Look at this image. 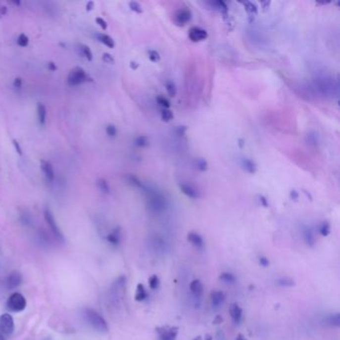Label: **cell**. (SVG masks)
I'll return each mask as SVG.
<instances>
[{"label":"cell","mask_w":340,"mask_h":340,"mask_svg":"<svg viewBox=\"0 0 340 340\" xmlns=\"http://www.w3.org/2000/svg\"><path fill=\"white\" fill-rule=\"evenodd\" d=\"M0 331L5 335H10L13 333L14 320L9 313H4L0 316Z\"/></svg>","instance_id":"cell-7"},{"label":"cell","mask_w":340,"mask_h":340,"mask_svg":"<svg viewBox=\"0 0 340 340\" xmlns=\"http://www.w3.org/2000/svg\"><path fill=\"white\" fill-rule=\"evenodd\" d=\"M230 314L236 324H240L243 319V309L238 303H233L230 307Z\"/></svg>","instance_id":"cell-14"},{"label":"cell","mask_w":340,"mask_h":340,"mask_svg":"<svg viewBox=\"0 0 340 340\" xmlns=\"http://www.w3.org/2000/svg\"><path fill=\"white\" fill-rule=\"evenodd\" d=\"M102 59H103V61L105 63H108V64H114V62H115L113 56L111 54H109V53H104L103 56H102Z\"/></svg>","instance_id":"cell-43"},{"label":"cell","mask_w":340,"mask_h":340,"mask_svg":"<svg viewBox=\"0 0 340 340\" xmlns=\"http://www.w3.org/2000/svg\"><path fill=\"white\" fill-rule=\"evenodd\" d=\"M79 50H80V53L88 60V61H92L94 56H93V52L91 50V48L86 45V44H81L79 46Z\"/></svg>","instance_id":"cell-24"},{"label":"cell","mask_w":340,"mask_h":340,"mask_svg":"<svg viewBox=\"0 0 340 340\" xmlns=\"http://www.w3.org/2000/svg\"><path fill=\"white\" fill-rule=\"evenodd\" d=\"M47 68L49 69V71H52V72L57 70V66H56V64L54 62H49L47 64Z\"/></svg>","instance_id":"cell-48"},{"label":"cell","mask_w":340,"mask_h":340,"mask_svg":"<svg viewBox=\"0 0 340 340\" xmlns=\"http://www.w3.org/2000/svg\"><path fill=\"white\" fill-rule=\"evenodd\" d=\"M190 290H191L192 293L194 294V296L198 298V297L201 296V294L203 292V286H202L200 281L194 280V281L192 282V284L190 286Z\"/></svg>","instance_id":"cell-16"},{"label":"cell","mask_w":340,"mask_h":340,"mask_svg":"<svg viewBox=\"0 0 340 340\" xmlns=\"http://www.w3.org/2000/svg\"><path fill=\"white\" fill-rule=\"evenodd\" d=\"M195 167L198 171L200 172H205L208 170L209 168V165H208V162L206 161V159H203V158H197L195 160Z\"/></svg>","instance_id":"cell-28"},{"label":"cell","mask_w":340,"mask_h":340,"mask_svg":"<svg viewBox=\"0 0 340 340\" xmlns=\"http://www.w3.org/2000/svg\"><path fill=\"white\" fill-rule=\"evenodd\" d=\"M94 7H95V2H94V1H89V2H87V4H86V9H87V11L93 10Z\"/></svg>","instance_id":"cell-51"},{"label":"cell","mask_w":340,"mask_h":340,"mask_svg":"<svg viewBox=\"0 0 340 340\" xmlns=\"http://www.w3.org/2000/svg\"><path fill=\"white\" fill-rule=\"evenodd\" d=\"M37 117H38L39 124L41 126L45 125L46 117H47V110H46V107L42 103H38L37 105Z\"/></svg>","instance_id":"cell-20"},{"label":"cell","mask_w":340,"mask_h":340,"mask_svg":"<svg viewBox=\"0 0 340 340\" xmlns=\"http://www.w3.org/2000/svg\"><path fill=\"white\" fill-rule=\"evenodd\" d=\"M161 118L164 122H170L174 118V114L169 109H163L161 112Z\"/></svg>","instance_id":"cell-31"},{"label":"cell","mask_w":340,"mask_h":340,"mask_svg":"<svg viewBox=\"0 0 340 340\" xmlns=\"http://www.w3.org/2000/svg\"><path fill=\"white\" fill-rule=\"evenodd\" d=\"M22 283V277L21 275L18 273V271H13L11 273L6 280V286L7 289L9 290H14L16 288H18Z\"/></svg>","instance_id":"cell-12"},{"label":"cell","mask_w":340,"mask_h":340,"mask_svg":"<svg viewBox=\"0 0 340 340\" xmlns=\"http://www.w3.org/2000/svg\"><path fill=\"white\" fill-rule=\"evenodd\" d=\"M96 23L101 27V29L107 30V28H108V23H107L106 20L103 19L102 17H97V18H96Z\"/></svg>","instance_id":"cell-42"},{"label":"cell","mask_w":340,"mask_h":340,"mask_svg":"<svg viewBox=\"0 0 340 340\" xmlns=\"http://www.w3.org/2000/svg\"><path fill=\"white\" fill-rule=\"evenodd\" d=\"M92 81H93V79L90 77V75L81 67H74L73 69L70 70V72H69V74H68V77H67L68 84L72 87L79 86L81 84H84L87 82H92Z\"/></svg>","instance_id":"cell-2"},{"label":"cell","mask_w":340,"mask_h":340,"mask_svg":"<svg viewBox=\"0 0 340 340\" xmlns=\"http://www.w3.org/2000/svg\"><path fill=\"white\" fill-rule=\"evenodd\" d=\"M40 168H41L44 176L46 177V179L49 182L54 181V179H55V172H54V168H53V166H52V164L50 162L45 161V160H41Z\"/></svg>","instance_id":"cell-13"},{"label":"cell","mask_w":340,"mask_h":340,"mask_svg":"<svg viewBox=\"0 0 340 340\" xmlns=\"http://www.w3.org/2000/svg\"><path fill=\"white\" fill-rule=\"evenodd\" d=\"M0 340H5V339H4V337H3L1 334H0Z\"/></svg>","instance_id":"cell-57"},{"label":"cell","mask_w":340,"mask_h":340,"mask_svg":"<svg viewBox=\"0 0 340 340\" xmlns=\"http://www.w3.org/2000/svg\"><path fill=\"white\" fill-rule=\"evenodd\" d=\"M192 17L193 14L190 9H179L175 14V22L180 26H184L191 21Z\"/></svg>","instance_id":"cell-10"},{"label":"cell","mask_w":340,"mask_h":340,"mask_svg":"<svg viewBox=\"0 0 340 340\" xmlns=\"http://www.w3.org/2000/svg\"><path fill=\"white\" fill-rule=\"evenodd\" d=\"M303 238H304V241H305V243H306L307 245H309V246H313V245H314V243H315V238H314L313 233H312V231H311L310 229L306 228V229L304 230V232H303Z\"/></svg>","instance_id":"cell-25"},{"label":"cell","mask_w":340,"mask_h":340,"mask_svg":"<svg viewBox=\"0 0 340 340\" xmlns=\"http://www.w3.org/2000/svg\"><path fill=\"white\" fill-rule=\"evenodd\" d=\"M129 7L132 11L136 12V13H142L143 12V8H142V5L137 2V1H131L129 2Z\"/></svg>","instance_id":"cell-36"},{"label":"cell","mask_w":340,"mask_h":340,"mask_svg":"<svg viewBox=\"0 0 340 340\" xmlns=\"http://www.w3.org/2000/svg\"><path fill=\"white\" fill-rule=\"evenodd\" d=\"M257 197H258V200H259V202H260V205H261V206H263L264 208H267V207H268V201H267V199H266V197H265L264 195L259 194Z\"/></svg>","instance_id":"cell-44"},{"label":"cell","mask_w":340,"mask_h":340,"mask_svg":"<svg viewBox=\"0 0 340 340\" xmlns=\"http://www.w3.org/2000/svg\"><path fill=\"white\" fill-rule=\"evenodd\" d=\"M156 330L159 334L160 340H176L179 333V328L175 326H162L158 327Z\"/></svg>","instance_id":"cell-8"},{"label":"cell","mask_w":340,"mask_h":340,"mask_svg":"<svg viewBox=\"0 0 340 340\" xmlns=\"http://www.w3.org/2000/svg\"><path fill=\"white\" fill-rule=\"evenodd\" d=\"M188 241H189L193 245H194V246H196V247H202V245H203V240H202V238H201L198 234L194 233V232H192V233H190V234L188 235Z\"/></svg>","instance_id":"cell-19"},{"label":"cell","mask_w":340,"mask_h":340,"mask_svg":"<svg viewBox=\"0 0 340 340\" xmlns=\"http://www.w3.org/2000/svg\"><path fill=\"white\" fill-rule=\"evenodd\" d=\"M259 263L262 266H267L269 264V260L266 257H264V256H260L259 257Z\"/></svg>","instance_id":"cell-49"},{"label":"cell","mask_w":340,"mask_h":340,"mask_svg":"<svg viewBox=\"0 0 340 340\" xmlns=\"http://www.w3.org/2000/svg\"><path fill=\"white\" fill-rule=\"evenodd\" d=\"M303 194H305V195H306L307 197H309V199H310V200H312V195H311L309 193H307V191L303 190Z\"/></svg>","instance_id":"cell-55"},{"label":"cell","mask_w":340,"mask_h":340,"mask_svg":"<svg viewBox=\"0 0 340 340\" xmlns=\"http://www.w3.org/2000/svg\"><path fill=\"white\" fill-rule=\"evenodd\" d=\"M179 188H180V190L182 191V193H183L184 194H186V195H187L188 197H190V198L195 199V198H198V197L200 196L199 192H198L195 188H194L193 186H191V185H189V184H187V183H181V184H179Z\"/></svg>","instance_id":"cell-11"},{"label":"cell","mask_w":340,"mask_h":340,"mask_svg":"<svg viewBox=\"0 0 340 340\" xmlns=\"http://www.w3.org/2000/svg\"><path fill=\"white\" fill-rule=\"evenodd\" d=\"M120 239H121V234H120V229H119V228L115 229L113 232H111V233L107 236V241H108L110 243L114 244V245L119 244Z\"/></svg>","instance_id":"cell-22"},{"label":"cell","mask_w":340,"mask_h":340,"mask_svg":"<svg viewBox=\"0 0 340 340\" xmlns=\"http://www.w3.org/2000/svg\"><path fill=\"white\" fill-rule=\"evenodd\" d=\"M106 134L109 136L110 138L116 137L117 134H118V130H117L116 126L113 125V124L107 125V127H106Z\"/></svg>","instance_id":"cell-34"},{"label":"cell","mask_w":340,"mask_h":340,"mask_svg":"<svg viewBox=\"0 0 340 340\" xmlns=\"http://www.w3.org/2000/svg\"><path fill=\"white\" fill-rule=\"evenodd\" d=\"M207 340H212V337L211 336H208V339Z\"/></svg>","instance_id":"cell-58"},{"label":"cell","mask_w":340,"mask_h":340,"mask_svg":"<svg viewBox=\"0 0 340 340\" xmlns=\"http://www.w3.org/2000/svg\"><path fill=\"white\" fill-rule=\"evenodd\" d=\"M236 340H246V339H245V337H244L243 334H239V335L237 336Z\"/></svg>","instance_id":"cell-54"},{"label":"cell","mask_w":340,"mask_h":340,"mask_svg":"<svg viewBox=\"0 0 340 340\" xmlns=\"http://www.w3.org/2000/svg\"><path fill=\"white\" fill-rule=\"evenodd\" d=\"M156 101L161 107H163V109H169L171 107L170 101L167 98H165L164 96H158L156 98Z\"/></svg>","instance_id":"cell-33"},{"label":"cell","mask_w":340,"mask_h":340,"mask_svg":"<svg viewBox=\"0 0 340 340\" xmlns=\"http://www.w3.org/2000/svg\"><path fill=\"white\" fill-rule=\"evenodd\" d=\"M194 340H202V339H201L200 336H197V337H195Z\"/></svg>","instance_id":"cell-56"},{"label":"cell","mask_w":340,"mask_h":340,"mask_svg":"<svg viewBox=\"0 0 340 340\" xmlns=\"http://www.w3.org/2000/svg\"><path fill=\"white\" fill-rule=\"evenodd\" d=\"M130 67H131V69H133V70H137L138 68H139V64L136 62V61H131L130 62Z\"/></svg>","instance_id":"cell-50"},{"label":"cell","mask_w":340,"mask_h":340,"mask_svg":"<svg viewBox=\"0 0 340 340\" xmlns=\"http://www.w3.org/2000/svg\"><path fill=\"white\" fill-rule=\"evenodd\" d=\"M148 57H149L150 61H152V62H154V63L159 62L160 59H161L160 53H159L158 51H156V50H150V51L148 52Z\"/></svg>","instance_id":"cell-38"},{"label":"cell","mask_w":340,"mask_h":340,"mask_svg":"<svg viewBox=\"0 0 340 340\" xmlns=\"http://www.w3.org/2000/svg\"><path fill=\"white\" fill-rule=\"evenodd\" d=\"M290 195H291V199H293V200H297V198H298V196H299V194H298V192H297V191H295V190H291V194H290Z\"/></svg>","instance_id":"cell-47"},{"label":"cell","mask_w":340,"mask_h":340,"mask_svg":"<svg viewBox=\"0 0 340 340\" xmlns=\"http://www.w3.org/2000/svg\"><path fill=\"white\" fill-rule=\"evenodd\" d=\"M319 233L323 237H327L330 234V225L328 223H322V225L319 227Z\"/></svg>","instance_id":"cell-39"},{"label":"cell","mask_w":340,"mask_h":340,"mask_svg":"<svg viewBox=\"0 0 340 340\" xmlns=\"http://www.w3.org/2000/svg\"><path fill=\"white\" fill-rule=\"evenodd\" d=\"M12 143H13V146H14V148H15V151H16L19 155H22V148L20 147V144L18 143V141H17V140H13Z\"/></svg>","instance_id":"cell-45"},{"label":"cell","mask_w":340,"mask_h":340,"mask_svg":"<svg viewBox=\"0 0 340 340\" xmlns=\"http://www.w3.org/2000/svg\"><path fill=\"white\" fill-rule=\"evenodd\" d=\"M134 143L136 146L139 147V148H146L149 146L150 141H149V138L147 137V136H139V137L135 139Z\"/></svg>","instance_id":"cell-26"},{"label":"cell","mask_w":340,"mask_h":340,"mask_svg":"<svg viewBox=\"0 0 340 340\" xmlns=\"http://www.w3.org/2000/svg\"><path fill=\"white\" fill-rule=\"evenodd\" d=\"M97 186L99 188V190L104 193V194H110L111 189H110V185L109 183L105 180V179H98L97 181Z\"/></svg>","instance_id":"cell-27"},{"label":"cell","mask_w":340,"mask_h":340,"mask_svg":"<svg viewBox=\"0 0 340 340\" xmlns=\"http://www.w3.org/2000/svg\"><path fill=\"white\" fill-rule=\"evenodd\" d=\"M189 38L193 42H200L208 38V32L200 27H192L189 31Z\"/></svg>","instance_id":"cell-9"},{"label":"cell","mask_w":340,"mask_h":340,"mask_svg":"<svg viewBox=\"0 0 340 340\" xmlns=\"http://www.w3.org/2000/svg\"><path fill=\"white\" fill-rule=\"evenodd\" d=\"M220 279H221L223 282H225L226 284H234V283H236V281H237L236 277H235L233 274H231V273H224V274H222L221 277H220Z\"/></svg>","instance_id":"cell-30"},{"label":"cell","mask_w":340,"mask_h":340,"mask_svg":"<svg viewBox=\"0 0 340 340\" xmlns=\"http://www.w3.org/2000/svg\"><path fill=\"white\" fill-rule=\"evenodd\" d=\"M13 86H14V88H16V89H20V88L22 87V79H21L20 77L15 78V80H14V82H13Z\"/></svg>","instance_id":"cell-46"},{"label":"cell","mask_w":340,"mask_h":340,"mask_svg":"<svg viewBox=\"0 0 340 340\" xmlns=\"http://www.w3.org/2000/svg\"><path fill=\"white\" fill-rule=\"evenodd\" d=\"M84 315H85L87 322L97 332L104 334V333H107L109 331V326L107 324V321L103 318V316L101 314H99L94 309H91V308L85 309Z\"/></svg>","instance_id":"cell-1"},{"label":"cell","mask_w":340,"mask_h":340,"mask_svg":"<svg viewBox=\"0 0 340 340\" xmlns=\"http://www.w3.org/2000/svg\"><path fill=\"white\" fill-rule=\"evenodd\" d=\"M45 340H52V339H50V338H47V339H45Z\"/></svg>","instance_id":"cell-59"},{"label":"cell","mask_w":340,"mask_h":340,"mask_svg":"<svg viewBox=\"0 0 340 340\" xmlns=\"http://www.w3.org/2000/svg\"><path fill=\"white\" fill-rule=\"evenodd\" d=\"M328 323L332 326H336L339 327L340 326V314L339 313H335L333 315H331L328 318Z\"/></svg>","instance_id":"cell-37"},{"label":"cell","mask_w":340,"mask_h":340,"mask_svg":"<svg viewBox=\"0 0 340 340\" xmlns=\"http://www.w3.org/2000/svg\"><path fill=\"white\" fill-rule=\"evenodd\" d=\"M149 286H150V288H151L153 291L157 290V289L159 288V286H160V280H159V278H158L157 276H152V277L149 279Z\"/></svg>","instance_id":"cell-40"},{"label":"cell","mask_w":340,"mask_h":340,"mask_svg":"<svg viewBox=\"0 0 340 340\" xmlns=\"http://www.w3.org/2000/svg\"><path fill=\"white\" fill-rule=\"evenodd\" d=\"M97 39H98L99 42H101L102 44H104L105 46H107L110 49H113L115 47L114 39L111 36H109V35H107L105 33H98L97 34Z\"/></svg>","instance_id":"cell-18"},{"label":"cell","mask_w":340,"mask_h":340,"mask_svg":"<svg viewBox=\"0 0 340 340\" xmlns=\"http://www.w3.org/2000/svg\"><path fill=\"white\" fill-rule=\"evenodd\" d=\"M148 297V293L146 291L145 287L142 284H139L136 289V294H135V299L137 301H144Z\"/></svg>","instance_id":"cell-21"},{"label":"cell","mask_w":340,"mask_h":340,"mask_svg":"<svg viewBox=\"0 0 340 340\" xmlns=\"http://www.w3.org/2000/svg\"><path fill=\"white\" fill-rule=\"evenodd\" d=\"M238 143H239V147H240L241 149H243V148L244 147V145H245V142H244L243 139H239Z\"/></svg>","instance_id":"cell-53"},{"label":"cell","mask_w":340,"mask_h":340,"mask_svg":"<svg viewBox=\"0 0 340 340\" xmlns=\"http://www.w3.org/2000/svg\"><path fill=\"white\" fill-rule=\"evenodd\" d=\"M125 283H126V279L124 277H121L112 286V289L110 291V296H109V300L111 301L112 304L118 303L120 298L122 297Z\"/></svg>","instance_id":"cell-6"},{"label":"cell","mask_w":340,"mask_h":340,"mask_svg":"<svg viewBox=\"0 0 340 340\" xmlns=\"http://www.w3.org/2000/svg\"><path fill=\"white\" fill-rule=\"evenodd\" d=\"M166 90H167V93H168V95L170 97H172V98L176 97V95H177V87H176L174 82L168 81L166 83Z\"/></svg>","instance_id":"cell-29"},{"label":"cell","mask_w":340,"mask_h":340,"mask_svg":"<svg viewBox=\"0 0 340 340\" xmlns=\"http://www.w3.org/2000/svg\"><path fill=\"white\" fill-rule=\"evenodd\" d=\"M243 5L244 6V9L248 13L249 16H254L258 13V8H257L255 3L251 2V1H244V2H243Z\"/></svg>","instance_id":"cell-23"},{"label":"cell","mask_w":340,"mask_h":340,"mask_svg":"<svg viewBox=\"0 0 340 340\" xmlns=\"http://www.w3.org/2000/svg\"><path fill=\"white\" fill-rule=\"evenodd\" d=\"M44 219H45V222L46 224L48 225L51 233L53 234L54 238L60 242V243H64V236L59 228V226L57 225L56 223V220L54 218V215L52 214L51 210L49 208H45L44 210Z\"/></svg>","instance_id":"cell-4"},{"label":"cell","mask_w":340,"mask_h":340,"mask_svg":"<svg viewBox=\"0 0 340 340\" xmlns=\"http://www.w3.org/2000/svg\"><path fill=\"white\" fill-rule=\"evenodd\" d=\"M226 299V295L221 291H215L211 293V302L214 307H219L224 303Z\"/></svg>","instance_id":"cell-15"},{"label":"cell","mask_w":340,"mask_h":340,"mask_svg":"<svg viewBox=\"0 0 340 340\" xmlns=\"http://www.w3.org/2000/svg\"><path fill=\"white\" fill-rule=\"evenodd\" d=\"M242 167L248 174H254L256 172V170H257L256 164L252 160L247 159V158H243L242 160Z\"/></svg>","instance_id":"cell-17"},{"label":"cell","mask_w":340,"mask_h":340,"mask_svg":"<svg viewBox=\"0 0 340 340\" xmlns=\"http://www.w3.org/2000/svg\"><path fill=\"white\" fill-rule=\"evenodd\" d=\"M277 283H278V285L281 286V287H292V286H294L293 281H291V280L289 279V278H282V279L278 280Z\"/></svg>","instance_id":"cell-41"},{"label":"cell","mask_w":340,"mask_h":340,"mask_svg":"<svg viewBox=\"0 0 340 340\" xmlns=\"http://www.w3.org/2000/svg\"><path fill=\"white\" fill-rule=\"evenodd\" d=\"M17 44H18V46H20V47H22V48L28 46V44H29V38H28V36L25 35L24 33H21V34L18 36V38H17Z\"/></svg>","instance_id":"cell-32"},{"label":"cell","mask_w":340,"mask_h":340,"mask_svg":"<svg viewBox=\"0 0 340 340\" xmlns=\"http://www.w3.org/2000/svg\"><path fill=\"white\" fill-rule=\"evenodd\" d=\"M212 4H214V5H216V8L217 9H219L222 13H224V14H227L228 13V11H229V8H228V5H227V3L225 2V1H222V0H221V1H216V2H213Z\"/></svg>","instance_id":"cell-35"},{"label":"cell","mask_w":340,"mask_h":340,"mask_svg":"<svg viewBox=\"0 0 340 340\" xmlns=\"http://www.w3.org/2000/svg\"><path fill=\"white\" fill-rule=\"evenodd\" d=\"M148 199L150 209L155 213H161L167 209V199L166 197L157 191H149L148 192Z\"/></svg>","instance_id":"cell-3"},{"label":"cell","mask_w":340,"mask_h":340,"mask_svg":"<svg viewBox=\"0 0 340 340\" xmlns=\"http://www.w3.org/2000/svg\"><path fill=\"white\" fill-rule=\"evenodd\" d=\"M26 304L25 297L19 292L12 293L7 300V307L13 312L23 311L26 308Z\"/></svg>","instance_id":"cell-5"},{"label":"cell","mask_w":340,"mask_h":340,"mask_svg":"<svg viewBox=\"0 0 340 340\" xmlns=\"http://www.w3.org/2000/svg\"><path fill=\"white\" fill-rule=\"evenodd\" d=\"M270 1H264V2H261V5H262V9L263 10H266L268 7H269V5H270Z\"/></svg>","instance_id":"cell-52"}]
</instances>
